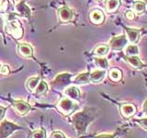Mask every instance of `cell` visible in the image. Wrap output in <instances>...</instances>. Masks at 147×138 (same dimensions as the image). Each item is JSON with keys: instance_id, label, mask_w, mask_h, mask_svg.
<instances>
[{"instance_id": "cell-1", "label": "cell", "mask_w": 147, "mask_h": 138, "mask_svg": "<svg viewBox=\"0 0 147 138\" xmlns=\"http://www.w3.org/2000/svg\"><path fill=\"white\" fill-rule=\"evenodd\" d=\"M94 119L95 115L93 114V112L85 109L81 112H78L74 114L71 121L74 128H75L76 132L78 135H84L86 133L87 127L94 121Z\"/></svg>"}, {"instance_id": "cell-2", "label": "cell", "mask_w": 147, "mask_h": 138, "mask_svg": "<svg viewBox=\"0 0 147 138\" xmlns=\"http://www.w3.org/2000/svg\"><path fill=\"white\" fill-rule=\"evenodd\" d=\"M57 109L63 115H70L79 109V105L69 98H63L57 104Z\"/></svg>"}, {"instance_id": "cell-3", "label": "cell", "mask_w": 147, "mask_h": 138, "mask_svg": "<svg viewBox=\"0 0 147 138\" xmlns=\"http://www.w3.org/2000/svg\"><path fill=\"white\" fill-rule=\"evenodd\" d=\"M72 75L69 73H61L52 82V87L57 90H62L68 87L71 83Z\"/></svg>"}, {"instance_id": "cell-4", "label": "cell", "mask_w": 147, "mask_h": 138, "mask_svg": "<svg viewBox=\"0 0 147 138\" xmlns=\"http://www.w3.org/2000/svg\"><path fill=\"white\" fill-rule=\"evenodd\" d=\"M20 129H22V127L14 122L4 120L0 123V138H7L14 132L20 130Z\"/></svg>"}, {"instance_id": "cell-5", "label": "cell", "mask_w": 147, "mask_h": 138, "mask_svg": "<svg viewBox=\"0 0 147 138\" xmlns=\"http://www.w3.org/2000/svg\"><path fill=\"white\" fill-rule=\"evenodd\" d=\"M6 31L14 38L20 39L23 36V30L20 24L16 20H10L6 24Z\"/></svg>"}, {"instance_id": "cell-6", "label": "cell", "mask_w": 147, "mask_h": 138, "mask_svg": "<svg viewBox=\"0 0 147 138\" xmlns=\"http://www.w3.org/2000/svg\"><path fill=\"white\" fill-rule=\"evenodd\" d=\"M128 44V39L125 35H119L115 36L109 41V48H111L112 50L119 51L122 50L124 47H126Z\"/></svg>"}, {"instance_id": "cell-7", "label": "cell", "mask_w": 147, "mask_h": 138, "mask_svg": "<svg viewBox=\"0 0 147 138\" xmlns=\"http://www.w3.org/2000/svg\"><path fill=\"white\" fill-rule=\"evenodd\" d=\"M12 106L20 115H26L30 110V105L24 100H13Z\"/></svg>"}, {"instance_id": "cell-8", "label": "cell", "mask_w": 147, "mask_h": 138, "mask_svg": "<svg viewBox=\"0 0 147 138\" xmlns=\"http://www.w3.org/2000/svg\"><path fill=\"white\" fill-rule=\"evenodd\" d=\"M58 16H59L60 20L62 22L66 23V22L73 20L74 13L71 8H69L67 7H62L58 9Z\"/></svg>"}, {"instance_id": "cell-9", "label": "cell", "mask_w": 147, "mask_h": 138, "mask_svg": "<svg viewBox=\"0 0 147 138\" xmlns=\"http://www.w3.org/2000/svg\"><path fill=\"white\" fill-rule=\"evenodd\" d=\"M136 112V107L133 104L125 103L121 106V113L124 118H131Z\"/></svg>"}, {"instance_id": "cell-10", "label": "cell", "mask_w": 147, "mask_h": 138, "mask_svg": "<svg viewBox=\"0 0 147 138\" xmlns=\"http://www.w3.org/2000/svg\"><path fill=\"white\" fill-rule=\"evenodd\" d=\"M64 95L67 98L71 99L73 100H78L80 99V90L76 86H69L64 89Z\"/></svg>"}, {"instance_id": "cell-11", "label": "cell", "mask_w": 147, "mask_h": 138, "mask_svg": "<svg viewBox=\"0 0 147 138\" xmlns=\"http://www.w3.org/2000/svg\"><path fill=\"white\" fill-rule=\"evenodd\" d=\"M106 76V71L103 69H96L90 73V82L94 84H98L102 82Z\"/></svg>"}, {"instance_id": "cell-12", "label": "cell", "mask_w": 147, "mask_h": 138, "mask_svg": "<svg viewBox=\"0 0 147 138\" xmlns=\"http://www.w3.org/2000/svg\"><path fill=\"white\" fill-rule=\"evenodd\" d=\"M127 37L128 40L131 41L132 44H135L138 43L140 38V30L137 29H132V28H126Z\"/></svg>"}, {"instance_id": "cell-13", "label": "cell", "mask_w": 147, "mask_h": 138, "mask_svg": "<svg viewBox=\"0 0 147 138\" xmlns=\"http://www.w3.org/2000/svg\"><path fill=\"white\" fill-rule=\"evenodd\" d=\"M90 82V73L83 72L78 74L74 79V83L76 85H86Z\"/></svg>"}, {"instance_id": "cell-14", "label": "cell", "mask_w": 147, "mask_h": 138, "mask_svg": "<svg viewBox=\"0 0 147 138\" xmlns=\"http://www.w3.org/2000/svg\"><path fill=\"white\" fill-rule=\"evenodd\" d=\"M18 51L22 56L24 57H31L33 54V49L30 45L27 43H20L18 45Z\"/></svg>"}, {"instance_id": "cell-15", "label": "cell", "mask_w": 147, "mask_h": 138, "mask_svg": "<svg viewBox=\"0 0 147 138\" xmlns=\"http://www.w3.org/2000/svg\"><path fill=\"white\" fill-rule=\"evenodd\" d=\"M105 20L104 13L99 10V9H95L90 13V20L94 23V24H100Z\"/></svg>"}, {"instance_id": "cell-16", "label": "cell", "mask_w": 147, "mask_h": 138, "mask_svg": "<svg viewBox=\"0 0 147 138\" xmlns=\"http://www.w3.org/2000/svg\"><path fill=\"white\" fill-rule=\"evenodd\" d=\"M16 10L17 12L20 14V17L23 18H30V10L29 7L24 3V1H22L20 3H18L16 6Z\"/></svg>"}, {"instance_id": "cell-17", "label": "cell", "mask_w": 147, "mask_h": 138, "mask_svg": "<svg viewBox=\"0 0 147 138\" xmlns=\"http://www.w3.org/2000/svg\"><path fill=\"white\" fill-rule=\"evenodd\" d=\"M127 64L133 69H140L142 67V63L141 62L140 58L137 55H131V56L126 57Z\"/></svg>"}, {"instance_id": "cell-18", "label": "cell", "mask_w": 147, "mask_h": 138, "mask_svg": "<svg viewBox=\"0 0 147 138\" xmlns=\"http://www.w3.org/2000/svg\"><path fill=\"white\" fill-rule=\"evenodd\" d=\"M109 79H111L114 82H119L122 78V73L118 68H112L109 72Z\"/></svg>"}, {"instance_id": "cell-19", "label": "cell", "mask_w": 147, "mask_h": 138, "mask_svg": "<svg viewBox=\"0 0 147 138\" xmlns=\"http://www.w3.org/2000/svg\"><path fill=\"white\" fill-rule=\"evenodd\" d=\"M121 6V1L119 0H108L107 5H106V9L109 13L116 11Z\"/></svg>"}, {"instance_id": "cell-20", "label": "cell", "mask_w": 147, "mask_h": 138, "mask_svg": "<svg viewBox=\"0 0 147 138\" xmlns=\"http://www.w3.org/2000/svg\"><path fill=\"white\" fill-rule=\"evenodd\" d=\"M40 81V79L39 76H33V77L29 78L27 83H26V86L28 87V89L32 91V92H34V90L37 87V86H38Z\"/></svg>"}, {"instance_id": "cell-21", "label": "cell", "mask_w": 147, "mask_h": 138, "mask_svg": "<svg viewBox=\"0 0 147 138\" xmlns=\"http://www.w3.org/2000/svg\"><path fill=\"white\" fill-rule=\"evenodd\" d=\"M94 62L96 64V66L99 67L100 69H103V70H106L109 67V62L108 60L104 58L103 56H98V57H95Z\"/></svg>"}, {"instance_id": "cell-22", "label": "cell", "mask_w": 147, "mask_h": 138, "mask_svg": "<svg viewBox=\"0 0 147 138\" xmlns=\"http://www.w3.org/2000/svg\"><path fill=\"white\" fill-rule=\"evenodd\" d=\"M47 90H48L47 84H46V83L43 80H41V81L39 82V84H38V86H37L36 89H35L34 92H35L36 95L41 96V95H44L46 92H47Z\"/></svg>"}, {"instance_id": "cell-23", "label": "cell", "mask_w": 147, "mask_h": 138, "mask_svg": "<svg viewBox=\"0 0 147 138\" xmlns=\"http://www.w3.org/2000/svg\"><path fill=\"white\" fill-rule=\"evenodd\" d=\"M109 51V46L106 44H102L96 48L95 54L98 55V56H105V55L108 54Z\"/></svg>"}, {"instance_id": "cell-24", "label": "cell", "mask_w": 147, "mask_h": 138, "mask_svg": "<svg viewBox=\"0 0 147 138\" xmlns=\"http://www.w3.org/2000/svg\"><path fill=\"white\" fill-rule=\"evenodd\" d=\"M125 53L127 56H131V55H137L139 53V49H138V46L135 44H129L126 46L125 49Z\"/></svg>"}, {"instance_id": "cell-25", "label": "cell", "mask_w": 147, "mask_h": 138, "mask_svg": "<svg viewBox=\"0 0 147 138\" xmlns=\"http://www.w3.org/2000/svg\"><path fill=\"white\" fill-rule=\"evenodd\" d=\"M30 138H46V132L44 129H39L31 133Z\"/></svg>"}, {"instance_id": "cell-26", "label": "cell", "mask_w": 147, "mask_h": 138, "mask_svg": "<svg viewBox=\"0 0 147 138\" xmlns=\"http://www.w3.org/2000/svg\"><path fill=\"white\" fill-rule=\"evenodd\" d=\"M134 10L137 14H142L145 10V4L142 1H138L134 4Z\"/></svg>"}, {"instance_id": "cell-27", "label": "cell", "mask_w": 147, "mask_h": 138, "mask_svg": "<svg viewBox=\"0 0 147 138\" xmlns=\"http://www.w3.org/2000/svg\"><path fill=\"white\" fill-rule=\"evenodd\" d=\"M135 122L139 124V125L144 129V130L147 131V116L145 118H142V119H138L135 120Z\"/></svg>"}, {"instance_id": "cell-28", "label": "cell", "mask_w": 147, "mask_h": 138, "mask_svg": "<svg viewBox=\"0 0 147 138\" xmlns=\"http://www.w3.org/2000/svg\"><path fill=\"white\" fill-rule=\"evenodd\" d=\"M50 138H66V136L61 131H53L50 135Z\"/></svg>"}, {"instance_id": "cell-29", "label": "cell", "mask_w": 147, "mask_h": 138, "mask_svg": "<svg viewBox=\"0 0 147 138\" xmlns=\"http://www.w3.org/2000/svg\"><path fill=\"white\" fill-rule=\"evenodd\" d=\"M8 8V0H0V11L5 12Z\"/></svg>"}, {"instance_id": "cell-30", "label": "cell", "mask_w": 147, "mask_h": 138, "mask_svg": "<svg viewBox=\"0 0 147 138\" xmlns=\"http://www.w3.org/2000/svg\"><path fill=\"white\" fill-rule=\"evenodd\" d=\"M0 73H1L3 76H8V75H9V73H10V69H9L8 66H7V64H4V66H1V69H0Z\"/></svg>"}, {"instance_id": "cell-31", "label": "cell", "mask_w": 147, "mask_h": 138, "mask_svg": "<svg viewBox=\"0 0 147 138\" xmlns=\"http://www.w3.org/2000/svg\"><path fill=\"white\" fill-rule=\"evenodd\" d=\"M125 17L127 20H134V18H135V15H134V13H133L131 10H127L125 12Z\"/></svg>"}, {"instance_id": "cell-32", "label": "cell", "mask_w": 147, "mask_h": 138, "mask_svg": "<svg viewBox=\"0 0 147 138\" xmlns=\"http://www.w3.org/2000/svg\"><path fill=\"white\" fill-rule=\"evenodd\" d=\"M95 138H116L114 135H110V133H101L95 136Z\"/></svg>"}, {"instance_id": "cell-33", "label": "cell", "mask_w": 147, "mask_h": 138, "mask_svg": "<svg viewBox=\"0 0 147 138\" xmlns=\"http://www.w3.org/2000/svg\"><path fill=\"white\" fill-rule=\"evenodd\" d=\"M6 112H7V108L0 106V120H2L4 118L5 114H6Z\"/></svg>"}, {"instance_id": "cell-34", "label": "cell", "mask_w": 147, "mask_h": 138, "mask_svg": "<svg viewBox=\"0 0 147 138\" xmlns=\"http://www.w3.org/2000/svg\"><path fill=\"white\" fill-rule=\"evenodd\" d=\"M142 112H144L145 116H147V99H145L142 103Z\"/></svg>"}, {"instance_id": "cell-35", "label": "cell", "mask_w": 147, "mask_h": 138, "mask_svg": "<svg viewBox=\"0 0 147 138\" xmlns=\"http://www.w3.org/2000/svg\"><path fill=\"white\" fill-rule=\"evenodd\" d=\"M4 24H5V21H4V18L0 16V30H3L4 29Z\"/></svg>"}, {"instance_id": "cell-36", "label": "cell", "mask_w": 147, "mask_h": 138, "mask_svg": "<svg viewBox=\"0 0 147 138\" xmlns=\"http://www.w3.org/2000/svg\"><path fill=\"white\" fill-rule=\"evenodd\" d=\"M0 69H1V64H0Z\"/></svg>"}, {"instance_id": "cell-37", "label": "cell", "mask_w": 147, "mask_h": 138, "mask_svg": "<svg viewBox=\"0 0 147 138\" xmlns=\"http://www.w3.org/2000/svg\"><path fill=\"white\" fill-rule=\"evenodd\" d=\"M98 1H102V0H98Z\"/></svg>"}]
</instances>
